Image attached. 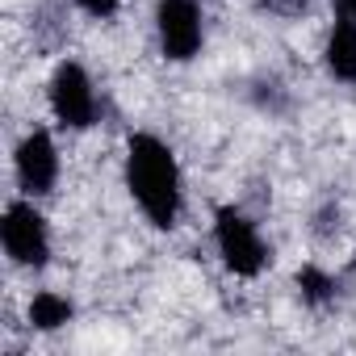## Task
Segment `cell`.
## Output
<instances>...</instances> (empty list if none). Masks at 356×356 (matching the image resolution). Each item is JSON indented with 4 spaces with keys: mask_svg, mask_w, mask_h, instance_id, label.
<instances>
[{
    "mask_svg": "<svg viewBox=\"0 0 356 356\" xmlns=\"http://www.w3.org/2000/svg\"><path fill=\"white\" fill-rule=\"evenodd\" d=\"M210 235H214L218 264H222L231 277H239V281H256V277L273 264V248H268V239L260 235V222H256L243 206H235V202H227V206L214 210Z\"/></svg>",
    "mask_w": 356,
    "mask_h": 356,
    "instance_id": "2",
    "label": "cell"
},
{
    "mask_svg": "<svg viewBox=\"0 0 356 356\" xmlns=\"http://www.w3.org/2000/svg\"><path fill=\"white\" fill-rule=\"evenodd\" d=\"M47 105L59 130L84 134L101 122V97H97V80L88 76V67L80 59H59L51 80H47Z\"/></svg>",
    "mask_w": 356,
    "mask_h": 356,
    "instance_id": "4",
    "label": "cell"
},
{
    "mask_svg": "<svg viewBox=\"0 0 356 356\" xmlns=\"http://www.w3.org/2000/svg\"><path fill=\"white\" fill-rule=\"evenodd\" d=\"M26 318H30L34 331L55 335V331H63L67 323H76V302H72L67 293H59V289H38V293L30 298V306H26Z\"/></svg>",
    "mask_w": 356,
    "mask_h": 356,
    "instance_id": "8",
    "label": "cell"
},
{
    "mask_svg": "<svg viewBox=\"0 0 356 356\" xmlns=\"http://www.w3.org/2000/svg\"><path fill=\"white\" fill-rule=\"evenodd\" d=\"M310 222H314L310 231H314L318 239H335V235H339V227H343V210H339V202H323V206L314 210V218H310Z\"/></svg>",
    "mask_w": 356,
    "mask_h": 356,
    "instance_id": "11",
    "label": "cell"
},
{
    "mask_svg": "<svg viewBox=\"0 0 356 356\" xmlns=\"http://www.w3.org/2000/svg\"><path fill=\"white\" fill-rule=\"evenodd\" d=\"M293 285H298V298H302L306 310H331L339 302V273H331V268H323L314 260L298 268Z\"/></svg>",
    "mask_w": 356,
    "mask_h": 356,
    "instance_id": "9",
    "label": "cell"
},
{
    "mask_svg": "<svg viewBox=\"0 0 356 356\" xmlns=\"http://www.w3.org/2000/svg\"><path fill=\"white\" fill-rule=\"evenodd\" d=\"M314 0H252V9L264 13V17H277V22H298L310 13Z\"/></svg>",
    "mask_w": 356,
    "mask_h": 356,
    "instance_id": "10",
    "label": "cell"
},
{
    "mask_svg": "<svg viewBox=\"0 0 356 356\" xmlns=\"http://www.w3.org/2000/svg\"><path fill=\"white\" fill-rule=\"evenodd\" d=\"M0 248H5L9 264H17L26 273H42L51 264L55 235H51V222L34 197L22 193L5 206V214H0Z\"/></svg>",
    "mask_w": 356,
    "mask_h": 356,
    "instance_id": "3",
    "label": "cell"
},
{
    "mask_svg": "<svg viewBox=\"0 0 356 356\" xmlns=\"http://www.w3.org/2000/svg\"><path fill=\"white\" fill-rule=\"evenodd\" d=\"M13 176H17V189L34 202L51 197L59 189L63 155H59V143L47 126H30L22 134V143L13 147Z\"/></svg>",
    "mask_w": 356,
    "mask_h": 356,
    "instance_id": "6",
    "label": "cell"
},
{
    "mask_svg": "<svg viewBox=\"0 0 356 356\" xmlns=\"http://www.w3.org/2000/svg\"><path fill=\"white\" fill-rule=\"evenodd\" d=\"M331 13H335L339 22H352V26H356V0H331Z\"/></svg>",
    "mask_w": 356,
    "mask_h": 356,
    "instance_id": "13",
    "label": "cell"
},
{
    "mask_svg": "<svg viewBox=\"0 0 356 356\" xmlns=\"http://www.w3.org/2000/svg\"><path fill=\"white\" fill-rule=\"evenodd\" d=\"M323 72L335 84L356 88V26L352 22H331L327 38H323Z\"/></svg>",
    "mask_w": 356,
    "mask_h": 356,
    "instance_id": "7",
    "label": "cell"
},
{
    "mask_svg": "<svg viewBox=\"0 0 356 356\" xmlns=\"http://www.w3.org/2000/svg\"><path fill=\"white\" fill-rule=\"evenodd\" d=\"M155 47L168 63H193L206 47V5L202 0H155Z\"/></svg>",
    "mask_w": 356,
    "mask_h": 356,
    "instance_id": "5",
    "label": "cell"
},
{
    "mask_svg": "<svg viewBox=\"0 0 356 356\" xmlns=\"http://www.w3.org/2000/svg\"><path fill=\"white\" fill-rule=\"evenodd\" d=\"M122 5H126V0H76V9L84 17H92V22H113L122 13Z\"/></svg>",
    "mask_w": 356,
    "mask_h": 356,
    "instance_id": "12",
    "label": "cell"
},
{
    "mask_svg": "<svg viewBox=\"0 0 356 356\" xmlns=\"http://www.w3.org/2000/svg\"><path fill=\"white\" fill-rule=\"evenodd\" d=\"M122 181L130 202L138 206V214L155 227V231H176L185 218V172L176 159L172 143L151 134V130H134L126 138V155H122Z\"/></svg>",
    "mask_w": 356,
    "mask_h": 356,
    "instance_id": "1",
    "label": "cell"
}]
</instances>
